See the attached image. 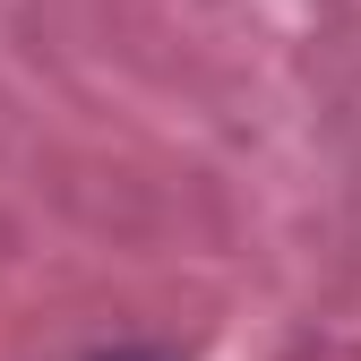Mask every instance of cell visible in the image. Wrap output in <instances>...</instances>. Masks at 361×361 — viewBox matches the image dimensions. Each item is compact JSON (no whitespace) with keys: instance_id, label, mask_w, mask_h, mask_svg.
Masks as SVG:
<instances>
[{"instance_id":"obj_1","label":"cell","mask_w":361,"mask_h":361,"mask_svg":"<svg viewBox=\"0 0 361 361\" xmlns=\"http://www.w3.org/2000/svg\"><path fill=\"white\" fill-rule=\"evenodd\" d=\"M104 361H172V353H104Z\"/></svg>"}]
</instances>
